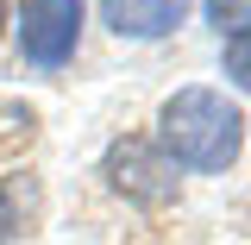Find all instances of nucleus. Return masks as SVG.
<instances>
[{
    "mask_svg": "<svg viewBox=\"0 0 251 245\" xmlns=\"http://www.w3.org/2000/svg\"><path fill=\"white\" fill-rule=\"evenodd\" d=\"M157 126H163V151H170V163L201 170V176L226 170L232 157L245 151V113H239L220 88H176L170 101H163Z\"/></svg>",
    "mask_w": 251,
    "mask_h": 245,
    "instance_id": "f257e3e1",
    "label": "nucleus"
},
{
    "mask_svg": "<svg viewBox=\"0 0 251 245\" xmlns=\"http://www.w3.org/2000/svg\"><path fill=\"white\" fill-rule=\"evenodd\" d=\"M100 176L120 189L126 201H138V208H163V201H176V163H170V151L151 145V138H138V132L120 138V145L107 151Z\"/></svg>",
    "mask_w": 251,
    "mask_h": 245,
    "instance_id": "f03ea898",
    "label": "nucleus"
},
{
    "mask_svg": "<svg viewBox=\"0 0 251 245\" xmlns=\"http://www.w3.org/2000/svg\"><path fill=\"white\" fill-rule=\"evenodd\" d=\"M82 44V0H25L19 13V57L31 69H63Z\"/></svg>",
    "mask_w": 251,
    "mask_h": 245,
    "instance_id": "7ed1b4c3",
    "label": "nucleus"
},
{
    "mask_svg": "<svg viewBox=\"0 0 251 245\" xmlns=\"http://www.w3.org/2000/svg\"><path fill=\"white\" fill-rule=\"evenodd\" d=\"M188 19V0H100V26L113 38H170Z\"/></svg>",
    "mask_w": 251,
    "mask_h": 245,
    "instance_id": "20e7f679",
    "label": "nucleus"
},
{
    "mask_svg": "<svg viewBox=\"0 0 251 245\" xmlns=\"http://www.w3.org/2000/svg\"><path fill=\"white\" fill-rule=\"evenodd\" d=\"M226 82H232V88H245V94H251V26H245V31H232V38H226Z\"/></svg>",
    "mask_w": 251,
    "mask_h": 245,
    "instance_id": "39448f33",
    "label": "nucleus"
},
{
    "mask_svg": "<svg viewBox=\"0 0 251 245\" xmlns=\"http://www.w3.org/2000/svg\"><path fill=\"white\" fill-rule=\"evenodd\" d=\"M201 6H207V19L220 26V38H232V31L251 26V0H201Z\"/></svg>",
    "mask_w": 251,
    "mask_h": 245,
    "instance_id": "423d86ee",
    "label": "nucleus"
},
{
    "mask_svg": "<svg viewBox=\"0 0 251 245\" xmlns=\"http://www.w3.org/2000/svg\"><path fill=\"white\" fill-rule=\"evenodd\" d=\"M19 226H25V214H19V189H13V183H0V245H6V239H19Z\"/></svg>",
    "mask_w": 251,
    "mask_h": 245,
    "instance_id": "0eeeda50",
    "label": "nucleus"
},
{
    "mask_svg": "<svg viewBox=\"0 0 251 245\" xmlns=\"http://www.w3.org/2000/svg\"><path fill=\"white\" fill-rule=\"evenodd\" d=\"M0 38H6V0H0Z\"/></svg>",
    "mask_w": 251,
    "mask_h": 245,
    "instance_id": "6e6552de",
    "label": "nucleus"
}]
</instances>
